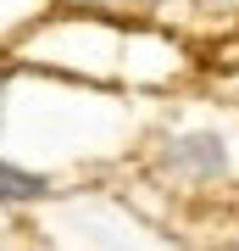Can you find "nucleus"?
Returning <instances> with one entry per match:
<instances>
[{
    "label": "nucleus",
    "instance_id": "f257e3e1",
    "mask_svg": "<svg viewBox=\"0 0 239 251\" xmlns=\"http://www.w3.org/2000/svg\"><path fill=\"white\" fill-rule=\"evenodd\" d=\"M44 179H34V173H17V168H6L0 162V201H17V196H39Z\"/></svg>",
    "mask_w": 239,
    "mask_h": 251
}]
</instances>
